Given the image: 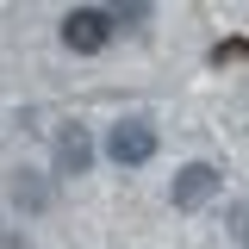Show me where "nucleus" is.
<instances>
[{"instance_id":"obj_2","label":"nucleus","mask_w":249,"mask_h":249,"mask_svg":"<svg viewBox=\"0 0 249 249\" xmlns=\"http://www.w3.org/2000/svg\"><path fill=\"white\" fill-rule=\"evenodd\" d=\"M156 156V124L150 119H119L106 131V162H119V168H143Z\"/></svg>"},{"instance_id":"obj_5","label":"nucleus","mask_w":249,"mask_h":249,"mask_svg":"<svg viewBox=\"0 0 249 249\" xmlns=\"http://www.w3.org/2000/svg\"><path fill=\"white\" fill-rule=\"evenodd\" d=\"M13 199H19V206H31V212H37V206L50 199V187H44V181H31V175H25V181H13Z\"/></svg>"},{"instance_id":"obj_4","label":"nucleus","mask_w":249,"mask_h":249,"mask_svg":"<svg viewBox=\"0 0 249 249\" xmlns=\"http://www.w3.org/2000/svg\"><path fill=\"white\" fill-rule=\"evenodd\" d=\"M93 168V137L81 124H62L56 131V175H88Z\"/></svg>"},{"instance_id":"obj_7","label":"nucleus","mask_w":249,"mask_h":249,"mask_svg":"<svg viewBox=\"0 0 249 249\" xmlns=\"http://www.w3.org/2000/svg\"><path fill=\"white\" fill-rule=\"evenodd\" d=\"M0 249H25V237L19 231H0Z\"/></svg>"},{"instance_id":"obj_3","label":"nucleus","mask_w":249,"mask_h":249,"mask_svg":"<svg viewBox=\"0 0 249 249\" xmlns=\"http://www.w3.org/2000/svg\"><path fill=\"white\" fill-rule=\"evenodd\" d=\"M218 187H224V175H218L212 162H187L181 175H175V187H168V199H175V212H199Z\"/></svg>"},{"instance_id":"obj_1","label":"nucleus","mask_w":249,"mask_h":249,"mask_svg":"<svg viewBox=\"0 0 249 249\" xmlns=\"http://www.w3.org/2000/svg\"><path fill=\"white\" fill-rule=\"evenodd\" d=\"M62 44H69L75 56H100V50L112 44V13H106V6H75V13H62Z\"/></svg>"},{"instance_id":"obj_6","label":"nucleus","mask_w":249,"mask_h":249,"mask_svg":"<svg viewBox=\"0 0 249 249\" xmlns=\"http://www.w3.org/2000/svg\"><path fill=\"white\" fill-rule=\"evenodd\" d=\"M237 56H249V44H243V37H237V44H218V50H212V62H237Z\"/></svg>"}]
</instances>
